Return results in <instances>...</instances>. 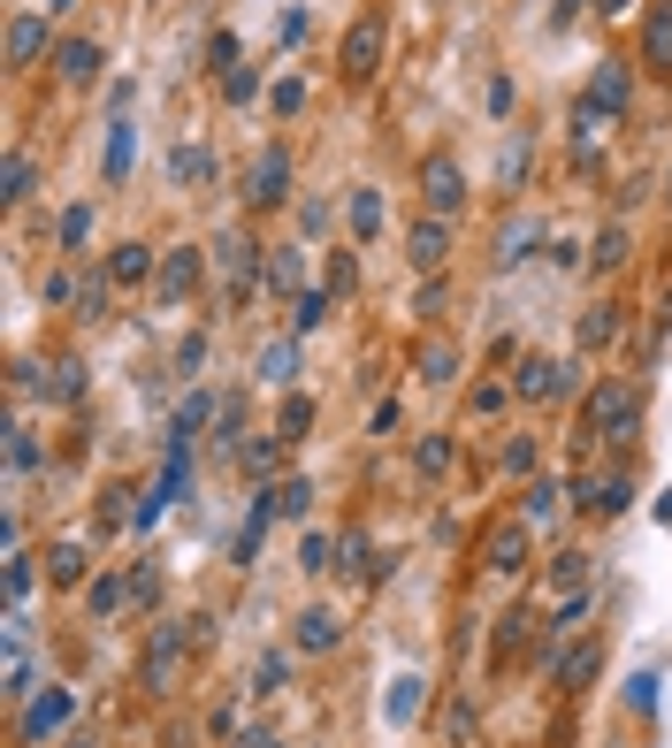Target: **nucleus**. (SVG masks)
Wrapping results in <instances>:
<instances>
[{
  "mask_svg": "<svg viewBox=\"0 0 672 748\" xmlns=\"http://www.w3.org/2000/svg\"><path fill=\"white\" fill-rule=\"evenodd\" d=\"M8 466H15V473L38 466V436H31V428H8Z\"/></svg>",
  "mask_w": 672,
  "mask_h": 748,
  "instance_id": "79ce46f5",
  "label": "nucleus"
},
{
  "mask_svg": "<svg viewBox=\"0 0 672 748\" xmlns=\"http://www.w3.org/2000/svg\"><path fill=\"white\" fill-rule=\"evenodd\" d=\"M504 473H535V436H512L504 444Z\"/></svg>",
  "mask_w": 672,
  "mask_h": 748,
  "instance_id": "8fccbe9b",
  "label": "nucleus"
},
{
  "mask_svg": "<svg viewBox=\"0 0 672 748\" xmlns=\"http://www.w3.org/2000/svg\"><path fill=\"white\" fill-rule=\"evenodd\" d=\"M168 176H176V183H214V176H222V160H214L206 146H183L176 160H168Z\"/></svg>",
  "mask_w": 672,
  "mask_h": 748,
  "instance_id": "393cba45",
  "label": "nucleus"
},
{
  "mask_svg": "<svg viewBox=\"0 0 672 748\" xmlns=\"http://www.w3.org/2000/svg\"><path fill=\"white\" fill-rule=\"evenodd\" d=\"M336 641H344V618H336V611H322V603H314V611H299V649H314V657H322V649H336Z\"/></svg>",
  "mask_w": 672,
  "mask_h": 748,
  "instance_id": "dca6fc26",
  "label": "nucleus"
},
{
  "mask_svg": "<svg viewBox=\"0 0 672 748\" xmlns=\"http://www.w3.org/2000/svg\"><path fill=\"white\" fill-rule=\"evenodd\" d=\"M38 390H46V398H61V405H69V398H77V390H85V367H77V359H61V367H54V375H46V382H38Z\"/></svg>",
  "mask_w": 672,
  "mask_h": 748,
  "instance_id": "c9c22d12",
  "label": "nucleus"
},
{
  "mask_svg": "<svg viewBox=\"0 0 672 748\" xmlns=\"http://www.w3.org/2000/svg\"><path fill=\"white\" fill-rule=\"evenodd\" d=\"M46 54V15H15L8 23V69H31Z\"/></svg>",
  "mask_w": 672,
  "mask_h": 748,
  "instance_id": "ddd939ff",
  "label": "nucleus"
},
{
  "mask_svg": "<svg viewBox=\"0 0 672 748\" xmlns=\"http://www.w3.org/2000/svg\"><path fill=\"white\" fill-rule=\"evenodd\" d=\"M413 703H421V688H413V680H397V695H390V718L405 726V718H413Z\"/></svg>",
  "mask_w": 672,
  "mask_h": 748,
  "instance_id": "6e6d98bb",
  "label": "nucleus"
},
{
  "mask_svg": "<svg viewBox=\"0 0 672 748\" xmlns=\"http://www.w3.org/2000/svg\"><path fill=\"white\" fill-rule=\"evenodd\" d=\"M77 299V283H69V268H54V276H46V305H69Z\"/></svg>",
  "mask_w": 672,
  "mask_h": 748,
  "instance_id": "13d9d810",
  "label": "nucleus"
},
{
  "mask_svg": "<svg viewBox=\"0 0 672 748\" xmlns=\"http://www.w3.org/2000/svg\"><path fill=\"white\" fill-rule=\"evenodd\" d=\"M283 680H291V657H283V649H276V657H260V680H253V688H260V695H276Z\"/></svg>",
  "mask_w": 672,
  "mask_h": 748,
  "instance_id": "de8ad7c7",
  "label": "nucleus"
},
{
  "mask_svg": "<svg viewBox=\"0 0 672 748\" xmlns=\"http://www.w3.org/2000/svg\"><path fill=\"white\" fill-rule=\"evenodd\" d=\"M260 382H276V390L299 382V336H276V344L260 351Z\"/></svg>",
  "mask_w": 672,
  "mask_h": 748,
  "instance_id": "6ab92c4d",
  "label": "nucleus"
},
{
  "mask_svg": "<svg viewBox=\"0 0 672 748\" xmlns=\"http://www.w3.org/2000/svg\"><path fill=\"white\" fill-rule=\"evenodd\" d=\"M131 596L154 603V596H161V573H154V566H138V573H131Z\"/></svg>",
  "mask_w": 672,
  "mask_h": 748,
  "instance_id": "4d7b16f0",
  "label": "nucleus"
},
{
  "mask_svg": "<svg viewBox=\"0 0 672 748\" xmlns=\"http://www.w3.org/2000/svg\"><path fill=\"white\" fill-rule=\"evenodd\" d=\"M665 199H672V191H665Z\"/></svg>",
  "mask_w": 672,
  "mask_h": 748,
  "instance_id": "0e129e2a",
  "label": "nucleus"
},
{
  "mask_svg": "<svg viewBox=\"0 0 672 748\" xmlns=\"http://www.w3.org/2000/svg\"><path fill=\"white\" fill-rule=\"evenodd\" d=\"M573 504L596 512V520H619V512L635 504V481H627V473H589V481L573 489Z\"/></svg>",
  "mask_w": 672,
  "mask_h": 748,
  "instance_id": "6e6552de",
  "label": "nucleus"
},
{
  "mask_svg": "<svg viewBox=\"0 0 672 748\" xmlns=\"http://www.w3.org/2000/svg\"><path fill=\"white\" fill-rule=\"evenodd\" d=\"M558 496H565V489H558L550 473H542V481H527V504H519V520H527V527H550V520H558Z\"/></svg>",
  "mask_w": 672,
  "mask_h": 748,
  "instance_id": "b1692460",
  "label": "nucleus"
},
{
  "mask_svg": "<svg viewBox=\"0 0 672 748\" xmlns=\"http://www.w3.org/2000/svg\"><path fill=\"white\" fill-rule=\"evenodd\" d=\"M183 641H191V626H176V618H168V626H154V641H146V665H138V672H146V688H168V665L183 657Z\"/></svg>",
  "mask_w": 672,
  "mask_h": 748,
  "instance_id": "9d476101",
  "label": "nucleus"
},
{
  "mask_svg": "<svg viewBox=\"0 0 672 748\" xmlns=\"http://www.w3.org/2000/svg\"><path fill=\"white\" fill-rule=\"evenodd\" d=\"M54 69H61V85H92L100 77V46L92 38H54Z\"/></svg>",
  "mask_w": 672,
  "mask_h": 748,
  "instance_id": "9b49d317",
  "label": "nucleus"
},
{
  "mask_svg": "<svg viewBox=\"0 0 672 748\" xmlns=\"http://www.w3.org/2000/svg\"><path fill=\"white\" fill-rule=\"evenodd\" d=\"M46 8H69V0H46Z\"/></svg>",
  "mask_w": 672,
  "mask_h": 748,
  "instance_id": "680f3d73",
  "label": "nucleus"
},
{
  "mask_svg": "<svg viewBox=\"0 0 672 748\" xmlns=\"http://www.w3.org/2000/svg\"><path fill=\"white\" fill-rule=\"evenodd\" d=\"M344 222H351V237H359V245H367V237H374V230H382V191H367V183H359V191H351V199H344Z\"/></svg>",
  "mask_w": 672,
  "mask_h": 748,
  "instance_id": "412c9836",
  "label": "nucleus"
},
{
  "mask_svg": "<svg viewBox=\"0 0 672 748\" xmlns=\"http://www.w3.org/2000/svg\"><path fill=\"white\" fill-rule=\"evenodd\" d=\"M550 581L581 596V581H589V566H581V550H558V566H550Z\"/></svg>",
  "mask_w": 672,
  "mask_h": 748,
  "instance_id": "c03bdc74",
  "label": "nucleus"
},
{
  "mask_svg": "<svg viewBox=\"0 0 672 748\" xmlns=\"http://www.w3.org/2000/svg\"><path fill=\"white\" fill-rule=\"evenodd\" d=\"M604 344H619V313H612V305H596V313L581 321V351H604Z\"/></svg>",
  "mask_w": 672,
  "mask_h": 748,
  "instance_id": "c85d7f7f",
  "label": "nucleus"
},
{
  "mask_svg": "<svg viewBox=\"0 0 672 748\" xmlns=\"http://www.w3.org/2000/svg\"><path fill=\"white\" fill-rule=\"evenodd\" d=\"M222 100H237V108H245V100H260V69H245V62H237V69H222Z\"/></svg>",
  "mask_w": 672,
  "mask_h": 748,
  "instance_id": "f704fd0d",
  "label": "nucleus"
},
{
  "mask_svg": "<svg viewBox=\"0 0 672 748\" xmlns=\"http://www.w3.org/2000/svg\"><path fill=\"white\" fill-rule=\"evenodd\" d=\"M38 688H46V680H38V665H31V649H23V657H8V703L23 711V703H31Z\"/></svg>",
  "mask_w": 672,
  "mask_h": 748,
  "instance_id": "bb28decb",
  "label": "nucleus"
},
{
  "mask_svg": "<svg viewBox=\"0 0 672 748\" xmlns=\"http://www.w3.org/2000/svg\"><path fill=\"white\" fill-rule=\"evenodd\" d=\"M627 92H635V85H627V69H619V62H604V77L581 92V108H596V115H619V108H627Z\"/></svg>",
  "mask_w": 672,
  "mask_h": 748,
  "instance_id": "2eb2a0df",
  "label": "nucleus"
},
{
  "mask_svg": "<svg viewBox=\"0 0 672 748\" xmlns=\"http://www.w3.org/2000/svg\"><path fill=\"white\" fill-rule=\"evenodd\" d=\"M131 581H123V573H100V581H92V589H85V611H92V618H115V611H131Z\"/></svg>",
  "mask_w": 672,
  "mask_h": 748,
  "instance_id": "aec40b11",
  "label": "nucleus"
},
{
  "mask_svg": "<svg viewBox=\"0 0 672 748\" xmlns=\"http://www.w3.org/2000/svg\"><path fill=\"white\" fill-rule=\"evenodd\" d=\"M635 428H642V390L604 375V382L589 390V436H604V444H627Z\"/></svg>",
  "mask_w": 672,
  "mask_h": 748,
  "instance_id": "f257e3e1",
  "label": "nucleus"
},
{
  "mask_svg": "<svg viewBox=\"0 0 672 748\" xmlns=\"http://www.w3.org/2000/svg\"><path fill=\"white\" fill-rule=\"evenodd\" d=\"M229 748H283V741H276V734H237Z\"/></svg>",
  "mask_w": 672,
  "mask_h": 748,
  "instance_id": "052dcab7",
  "label": "nucleus"
},
{
  "mask_svg": "<svg viewBox=\"0 0 672 748\" xmlns=\"http://www.w3.org/2000/svg\"><path fill=\"white\" fill-rule=\"evenodd\" d=\"M436 305H444V283H436V276H428V283H421V291H413V313H436Z\"/></svg>",
  "mask_w": 672,
  "mask_h": 748,
  "instance_id": "bf43d9fd",
  "label": "nucleus"
},
{
  "mask_svg": "<svg viewBox=\"0 0 672 748\" xmlns=\"http://www.w3.org/2000/svg\"><path fill=\"white\" fill-rule=\"evenodd\" d=\"M405 260H413V268H428V276H436V268H444V260H451V222H444V214H421V222H413V230H405Z\"/></svg>",
  "mask_w": 672,
  "mask_h": 748,
  "instance_id": "0eeeda50",
  "label": "nucleus"
},
{
  "mask_svg": "<svg viewBox=\"0 0 672 748\" xmlns=\"http://www.w3.org/2000/svg\"><path fill=\"white\" fill-rule=\"evenodd\" d=\"M69 718H77V695L54 680V688H38V695L23 703V718H15V741H23V748H46L54 734H61V726H69Z\"/></svg>",
  "mask_w": 672,
  "mask_h": 748,
  "instance_id": "f03ea898",
  "label": "nucleus"
},
{
  "mask_svg": "<svg viewBox=\"0 0 672 748\" xmlns=\"http://www.w3.org/2000/svg\"><path fill=\"white\" fill-rule=\"evenodd\" d=\"M642 54L672 69V8H658V15H650V31H642Z\"/></svg>",
  "mask_w": 672,
  "mask_h": 748,
  "instance_id": "72a5a7b5",
  "label": "nucleus"
},
{
  "mask_svg": "<svg viewBox=\"0 0 672 748\" xmlns=\"http://www.w3.org/2000/svg\"><path fill=\"white\" fill-rule=\"evenodd\" d=\"M519 634H527V611H512V618L497 626V657H512V649H519Z\"/></svg>",
  "mask_w": 672,
  "mask_h": 748,
  "instance_id": "864d4df0",
  "label": "nucleus"
},
{
  "mask_svg": "<svg viewBox=\"0 0 672 748\" xmlns=\"http://www.w3.org/2000/svg\"><path fill=\"white\" fill-rule=\"evenodd\" d=\"M268 496H276V520H299V512H306V504H314V481H306V473H299V481H276V489H268Z\"/></svg>",
  "mask_w": 672,
  "mask_h": 748,
  "instance_id": "7c9ffc66",
  "label": "nucleus"
},
{
  "mask_svg": "<svg viewBox=\"0 0 672 748\" xmlns=\"http://www.w3.org/2000/svg\"><path fill=\"white\" fill-rule=\"evenodd\" d=\"M23 596H31V558L8 550V611H23Z\"/></svg>",
  "mask_w": 672,
  "mask_h": 748,
  "instance_id": "ea45409f",
  "label": "nucleus"
},
{
  "mask_svg": "<svg viewBox=\"0 0 672 748\" xmlns=\"http://www.w3.org/2000/svg\"><path fill=\"white\" fill-rule=\"evenodd\" d=\"M527 245H542V214H512V222L497 230V268H519Z\"/></svg>",
  "mask_w": 672,
  "mask_h": 748,
  "instance_id": "f8f14e48",
  "label": "nucleus"
},
{
  "mask_svg": "<svg viewBox=\"0 0 672 748\" xmlns=\"http://www.w3.org/2000/svg\"><path fill=\"white\" fill-rule=\"evenodd\" d=\"M245 199H253V206H283V199H291V153H283V146H268L260 160H253Z\"/></svg>",
  "mask_w": 672,
  "mask_h": 748,
  "instance_id": "423d86ee",
  "label": "nucleus"
},
{
  "mask_svg": "<svg viewBox=\"0 0 672 748\" xmlns=\"http://www.w3.org/2000/svg\"><path fill=\"white\" fill-rule=\"evenodd\" d=\"M421 199H428V214L451 222V214L467 206V168H459L451 153H428V160H421Z\"/></svg>",
  "mask_w": 672,
  "mask_h": 748,
  "instance_id": "20e7f679",
  "label": "nucleus"
},
{
  "mask_svg": "<svg viewBox=\"0 0 672 748\" xmlns=\"http://www.w3.org/2000/svg\"><path fill=\"white\" fill-rule=\"evenodd\" d=\"M77 748H85V741H77Z\"/></svg>",
  "mask_w": 672,
  "mask_h": 748,
  "instance_id": "e2e57ef3",
  "label": "nucleus"
},
{
  "mask_svg": "<svg viewBox=\"0 0 672 748\" xmlns=\"http://www.w3.org/2000/svg\"><path fill=\"white\" fill-rule=\"evenodd\" d=\"M589 260H596V268H619V260H627V230H604V237L589 245Z\"/></svg>",
  "mask_w": 672,
  "mask_h": 748,
  "instance_id": "37998d69",
  "label": "nucleus"
},
{
  "mask_svg": "<svg viewBox=\"0 0 672 748\" xmlns=\"http://www.w3.org/2000/svg\"><path fill=\"white\" fill-rule=\"evenodd\" d=\"M206 260H214V276H222V283L245 299V291L260 283V260H268V253L253 245V230H222V237L206 245Z\"/></svg>",
  "mask_w": 672,
  "mask_h": 748,
  "instance_id": "7ed1b4c3",
  "label": "nucleus"
},
{
  "mask_svg": "<svg viewBox=\"0 0 672 748\" xmlns=\"http://www.w3.org/2000/svg\"><path fill=\"white\" fill-rule=\"evenodd\" d=\"M382 38H390V31H382V15H359V23L344 31V54H336V62H344V77H351V85H367V77L382 69Z\"/></svg>",
  "mask_w": 672,
  "mask_h": 748,
  "instance_id": "39448f33",
  "label": "nucleus"
},
{
  "mask_svg": "<svg viewBox=\"0 0 672 748\" xmlns=\"http://www.w3.org/2000/svg\"><path fill=\"white\" fill-rule=\"evenodd\" d=\"M46 573H54V589H77V581H85V550H77V543H61V550L46 558Z\"/></svg>",
  "mask_w": 672,
  "mask_h": 748,
  "instance_id": "473e14b6",
  "label": "nucleus"
},
{
  "mask_svg": "<svg viewBox=\"0 0 672 748\" xmlns=\"http://www.w3.org/2000/svg\"><path fill=\"white\" fill-rule=\"evenodd\" d=\"M451 375H459V344H444V336L421 344V382H451Z\"/></svg>",
  "mask_w": 672,
  "mask_h": 748,
  "instance_id": "a878e982",
  "label": "nucleus"
},
{
  "mask_svg": "<svg viewBox=\"0 0 672 748\" xmlns=\"http://www.w3.org/2000/svg\"><path fill=\"white\" fill-rule=\"evenodd\" d=\"M131 176V123H115V138H108V183H123Z\"/></svg>",
  "mask_w": 672,
  "mask_h": 748,
  "instance_id": "a19ab883",
  "label": "nucleus"
},
{
  "mask_svg": "<svg viewBox=\"0 0 672 748\" xmlns=\"http://www.w3.org/2000/svg\"><path fill=\"white\" fill-rule=\"evenodd\" d=\"M329 535H306V543H299V566H306V573H329Z\"/></svg>",
  "mask_w": 672,
  "mask_h": 748,
  "instance_id": "09e8293b",
  "label": "nucleus"
},
{
  "mask_svg": "<svg viewBox=\"0 0 672 748\" xmlns=\"http://www.w3.org/2000/svg\"><path fill=\"white\" fill-rule=\"evenodd\" d=\"M268 283H276L283 299H299V291H306V253H299V245H291V253H268Z\"/></svg>",
  "mask_w": 672,
  "mask_h": 748,
  "instance_id": "5701e85b",
  "label": "nucleus"
},
{
  "mask_svg": "<svg viewBox=\"0 0 672 748\" xmlns=\"http://www.w3.org/2000/svg\"><path fill=\"white\" fill-rule=\"evenodd\" d=\"M322 321H329V291H299V299H291V328H299V336H314Z\"/></svg>",
  "mask_w": 672,
  "mask_h": 748,
  "instance_id": "cd10ccee",
  "label": "nucleus"
},
{
  "mask_svg": "<svg viewBox=\"0 0 672 748\" xmlns=\"http://www.w3.org/2000/svg\"><path fill=\"white\" fill-rule=\"evenodd\" d=\"M108 276H115V283H146V276H161V268H154L146 245H115V253H108Z\"/></svg>",
  "mask_w": 672,
  "mask_h": 748,
  "instance_id": "4be33fe9",
  "label": "nucleus"
},
{
  "mask_svg": "<svg viewBox=\"0 0 672 748\" xmlns=\"http://www.w3.org/2000/svg\"><path fill=\"white\" fill-rule=\"evenodd\" d=\"M268 100H276V115H299V108H306V85H299V77H283Z\"/></svg>",
  "mask_w": 672,
  "mask_h": 748,
  "instance_id": "3c124183",
  "label": "nucleus"
},
{
  "mask_svg": "<svg viewBox=\"0 0 672 748\" xmlns=\"http://www.w3.org/2000/svg\"><path fill=\"white\" fill-rule=\"evenodd\" d=\"M512 390L519 398H573V367H558V359H519V375H512Z\"/></svg>",
  "mask_w": 672,
  "mask_h": 748,
  "instance_id": "1a4fd4ad",
  "label": "nucleus"
},
{
  "mask_svg": "<svg viewBox=\"0 0 672 748\" xmlns=\"http://www.w3.org/2000/svg\"><path fill=\"white\" fill-rule=\"evenodd\" d=\"M154 283H161V299H168V305H176V299H191V291H199V253H168Z\"/></svg>",
  "mask_w": 672,
  "mask_h": 748,
  "instance_id": "f3484780",
  "label": "nucleus"
},
{
  "mask_svg": "<svg viewBox=\"0 0 672 748\" xmlns=\"http://www.w3.org/2000/svg\"><path fill=\"white\" fill-rule=\"evenodd\" d=\"M519 566H527V520L490 535V573H519Z\"/></svg>",
  "mask_w": 672,
  "mask_h": 748,
  "instance_id": "a211bd4d",
  "label": "nucleus"
},
{
  "mask_svg": "<svg viewBox=\"0 0 672 748\" xmlns=\"http://www.w3.org/2000/svg\"><path fill=\"white\" fill-rule=\"evenodd\" d=\"M444 734H451L459 748L474 741V695H459V703H451V718H444Z\"/></svg>",
  "mask_w": 672,
  "mask_h": 748,
  "instance_id": "a18cd8bd",
  "label": "nucleus"
},
{
  "mask_svg": "<svg viewBox=\"0 0 672 748\" xmlns=\"http://www.w3.org/2000/svg\"><path fill=\"white\" fill-rule=\"evenodd\" d=\"M550 672H558V688H589V680L604 672V641H573V649H565Z\"/></svg>",
  "mask_w": 672,
  "mask_h": 748,
  "instance_id": "4468645a",
  "label": "nucleus"
},
{
  "mask_svg": "<svg viewBox=\"0 0 672 748\" xmlns=\"http://www.w3.org/2000/svg\"><path fill=\"white\" fill-rule=\"evenodd\" d=\"M306 428H314V398H283V413H276V436H283V444H299Z\"/></svg>",
  "mask_w": 672,
  "mask_h": 748,
  "instance_id": "c756f323",
  "label": "nucleus"
},
{
  "mask_svg": "<svg viewBox=\"0 0 672 748\" xmlns=\"http://www.w3.org/2000/svg\"><path fill=\"white\" fill-rule=\"evenodd\" d=\"M237 436H245V405L229 398V405L214 413V436H206V444H214V450H245V444H237Z\"/></svg>",
  "mask_w": 672,
  "mask_h": 748,
  "instance_id": "2f4dec72",
  "label": "nucleus"
},
{
  "mask_svg": "<svg viewBox=\"0 0 672 748\" xmlns=\"http://www.w3.org/2000/svg\"><path fill=\"white\" fill-rule=\"evenodd\" d=\"M237 458H245V473H276V458H283V436H260V444L237 450Z\"/></svg>",
  "mask_w": 672,
  "mask_h": 748,
  "instance_id": "e433bc0d",
  "label": "nucleus"
},
{
  "mask_svg": "<svg viewBox=\"0 0 672 748\" xmlns=\"http://www.w3.org/2000/svg\"><path fill=\"white\" fill-rule=\"evenodd\" d=\"M54 237H61V253H77V245H85V237H92V206H69V214H61V230H54Z\"/></svg>",
  "mask_w": 672,
  "mask_h": 748,
  "instance_id": "58836bf2",
  "label": "nucleus"
},
{
  "mask_svg": "<svg viewBox=\"0 0 672 748\" xmlns=\"http://www.w3.org/2000/svg\"><path fill=\"white\" fill-rule=\"evenodd\" d=\"M444 466H451V444H444V436H428V444H421V473H444Z\"/></svg>",
  "mask_w": 672,
  "mask_h": 748,
  "instance_id": "603ef678",
  "label": "nucleus"
},
{
  "mask_svg": "<svg viewBox=\"0 0 672 748\" xmlns=\"http://www.w3.org/2000/svg\"><path fill=\"white\" fill-rule=\"evenodd\" d=\"M206 54H214V69H237V38H229V31H214Z\"/></svg>",
  "mask_w": 672,
  "mask_h": 748,
  "instance_id": "5fc2aeb1",
  "label": "nucleus"
},
{
  "mask_svg": "<svg viewBox=\"0 0 672 748\" xmlns=\"http://www.w3.org/2000/svg\"><path fill=\"white\" fill-rule=\"evenodd\" d=\"M8 206H23L31 199V153H8V191H0Z\"/></svg>",
  "mask_w": 672,
  "mask_h": 748,
  "instance_id": "4c0bfd02",
  "label": "nucleus"
},
{
  "mask_svg": "<svg viewBox=\"0 0 672 748\" xmlns=\"http://www.w3.org/2000/svg\"><path fill=\"white\" fill-rule=\"evenodd\" d=\"M512 398H519L512 382H482V390H474V421H482V413H504Z\"/></svg>",
  "mask_w": 672,
  "mask_h": 748,
  "instance_id": "49530a36",
  "label": "nucleus"
}]
</instances>
